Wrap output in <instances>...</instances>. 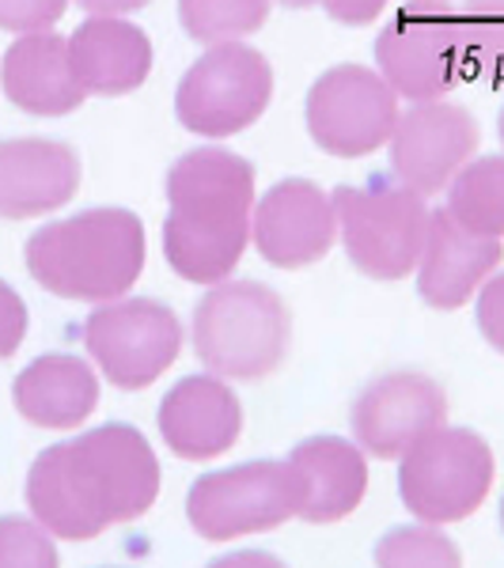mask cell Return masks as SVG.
Wrapping results in <instances>:
<instances>
[{
  "label": "cell",
  "mask_w": 504,
  "mask_h": 568,
  "mask_svg": "<svg viewBox=\"0 0 504 568\" xmlns=\"http://www.w3.org/2000/svg\"><path fill=\"white\" fill-rule=\"evenodd\" d=\"M447 213L466 232L504 235V155H474L447 186Z\"/></svg>",
  "instance_id": "obj_22"
},
{
  "label": "cell",
  "mask_w": 504,
  "mask_h": 568,
  "mask_svg": "<svg viewBox=\"0 0 504 568\" xmlns=\"http://www.w3.org/2000/svg\"><path fill=\"white\" fill-rule=\"evenodd\" d=\"M27 508L61 542H91L133 524L160 497V463L141 428L110 420L50 444L27 470Z\"/></svg>",
  "instance_id": "obj_1"
},
{
  "label": "cell",
  "mask_w": 504,
  "mask_h": 568,
  "mask_svg": "<svg viewBox=\"0 0 504 568\" xmlns=\"http://www.w3.org/2000/svg\"><path fill=\"white\" fill-rule=\"evenodd\" d=\"M84 349L110 387L144 390L179 361L182 323L160 300L122 296L88 315Z\"/></svg>",
  "instance_id": "obj_10"
},
{
  "label": "cell",
  "mask_w": 504,
  "mask_h": 568,
  "mask_svg": "<svg viewBox=\"0 0 504 568\" xmlns=\"http://www.w3.org/2000/svg\"><path fill=\"white\" fill-rule=\"evenodd\" d=\"M27 304L23 296L12 288L8 281H0V361L20 353L23 337H27Z\"/></svg>",
  "instance_id": "obj_29"
},
{
  "label": "cell",
  "mask_w": 504,
  "mask_h": 568,
  "mask_svg": "<svg viewBox=\"0 0 504 568\" xmlns=\"http://www.w3.org/2000/svg\"><path fill=\"white\" fill-rule=\"evenodd\" d=\"M0 568H61L53 535L31 516H0Z\"/></svg>",
  "instance_id": "obj_26"
},
{
  "label": "cell",
  "mask_w": 504,
  "mask_h": 568,
  "mask_svg": "<svg viewBox=\"0 0 504 568\" xmlns=\"http://www.w3.org/2000/svg\"><path fill=\"white\" fill-rule=\"evenodd\" d=\"M308 133L337 160L380 152L399 125V95L375 69L334 65L308 91Z\"/></svg>",
  "instance_id": "obj_11"
},
{
  "label": "cell",
  "mask_w": 504,
  "mask_h": 568,
  "mask_svg": "<svg viewBox=\"0 0 504 568\" xmlns=\"http://www.w3.org/2000/svg\"><path fill=\"white\" fill-rule=\"evenodd\" d=\"M77 4L91 16H125V12H141L152 0H77Z\"/></svg>",
  "instance_id": "obj_32"
},
{
  "label": "cell",
  "mask_w": 504,
  "mask_h": 568,
  "mask_svg": "<svg viewBox=\"0 0 504 568\" xmlns=\"http://www.w3.org/2000/svg\"><path fill=\"white\" fill-rule=\"evenodd\" d=\"M478 141L482 130L466 106L444 103V99L410 103L406 114H399V125L387 141L395 182L421 197L444 194L452 179L474 160Z\"/></svg>",
  "instance_id": "obj_13"
},
{
  "label": "cell",
  "mask_w": 504,
  "mask_h": 568,
  "mask_svg": "<svg viewBox=\"0 0 504 568\" xmlns=\"http://www.w3.org/2000/svg\"><path fill=\"white\" fill-rule=\"evenodd\" d=\"M80 190V155L65 141H0V216L31 220L58 213Z\"/></svg>",
  "instance_id": "obj_17"
},
{
  "label": "cell",
  "mask_w": 504,
  "mask_h": 568,
  "mask_svg": "<svg viewBox=\"0 0 504 568\" xmlns=\"http://www.w3.org/2000/svg\"><path fill=\"white\" fill-rule=\"evenodd\" d=\"M160 439L171 447V455L187 463H209L228 455L240 444L243 433V406L240 394L228 387V379L205 372L187 375L163 394L155 409Z\"/></svg>",
  "instance_id": "obj_15"
},
{
  "label": "cell",
  "mask_w": 504,
  "mask_h": 568,
  "mask_svg": "<svg viewBox=\"0 0 504 568\" xmlns=\"http://www.w3.org/2000/svg\"><path fill=\"white\" fill-rule=\"evenodd\" d=\"M278 4H285V8H311V4H319V0H278Z\"/></svg>",
  "instance_id": "obj_33"
},
{
  "label": "cell",
  "mask_w": 504,
  "mask_h": 568,
  "mask_svg": "<svg viewBox=\"0 0 504 568\" xmlns=\"http://www.w3.org/2000/svg\"><path fill=\"white\" fill-rule=\"evenodd\" d=\"M149 243L130 209H88L50 220L27 240V273L50 296L69 304H110L141 281Z\"/></svg>",
  "instance_id": "obj_3"
},
{
  "label": "cell",
  "mask_w": 504,
  "mask_h": 568,
  "mask_svg": "<svg viewBox=\"0 0 504 568\" xmlns=\"http://www.w3.org/2000/svg\"><path fill=\"white\" fill-rule=\"evenodd\" d=\"M194 356L220 379L254 383L285 364L292 315L262 281H220L198 300L190 318Z\"/></svg>",
  "instance_id": "obj_4"
},
{
  "label": "cell",
  "mask_w": 504,
  "mask_h": 568,
  "mask_svg": "<svg viewBox=\"0 0 504 568\" xmlns=\"http://www.w3.org/2000/svg\"><path fill=\"white\" fill-rule=\"evenodd\" d=\"M205 568H289L278 554H265V549H232V554L216 557Z\"/></svg>",
  "instance_id": "obj_31"
},
{
  "label": "cell",
  "mask_w": 504,
  "mask_h": 568,
  "mask_svg": "<svg viewBox=\"0 0 504 568\" xmlns=\"http://www.w3.org/2000/svg\"><path fill=\"white\" fill-rule=\"evenodd\" d=\"M493 474V452L478 433L440 425L399 459V497L417 524L452 527L482 508Z\"/></svg>",
  "instance_id": "obj_7"
},
{
  "label": "cell",
  "mask_w": 504,
  "mask_h": 568,
  "mask_svg": "<svg viewBox=\"0 0 504 568\" xmlns=\"http://www.w3.org/2000/svg\"><path fill=\"white\" fill-rule=\"evenodd\" d=\"M497 133H501V144H504V106H501V118H497Z\"/></svg>",
  "instance_id": "obj_34"
},
{
  "label": "cell",
  "mask_w": 504,
  "mask_h": 568,
  "mask_svg": "<svg viewBox=\"0 0 504 568\" xmlns=\"http://www.w3.org/2000/svg\"><path fill=\"white\" fill-rule=\"evenodd\" d=\"M375 65L399 99H444L460 80V12L452 0H402L375 34Z\"/></svg>",
  "instance_id": "obj_9"
},
{
  "label": "cell",
  "mask_w": 504,
  "mask_h": 568,
  "mask_svg": "<svg viewBox=\"0 0 504 568\" xmlns=\"http://www.w3.org/2000/svg\"><path fill=\"white\" fill-rule=\"evenodd\" d=\"M326 8L330 20L345 23V27H369L387 12L391 0H319Z\"/></svg>",
  "instance_id": "obj_30"
},
{
  "label": "cell",
  "mask_w": 504,
  "mask_h": 568,
  "mask_svg": "<svg viewBox=\"0 0 504 568\" xmlns=\"http://www.w3.org/2000/svg\"><path fill=\"white\" fill-rule=\"evenodd\" d=\"M251 243L278 270L323 262L337 243L334 201L311 179H281L254 201Z\"/></svg>",
  "instance_id": "obj_14"
},
{
  "label": "cell",
  "mask_w": 504,
  "mask_h": 568,
  "mask_svg": "<svg viewBox=\"0 0 504 568\" xmlns=\"http://www.w3.org/2000/svg\"><path fill=\"white\" fill-rule=\"evenodd\" d=\"M0 88L8 103L34 118H65L88 99L72 72L69 39L58 31H31L8 45L0 61Z\"/></svg>",
  "instance_id": "obj_18"
},
{
  "label": "cell",
  "mask_w": 504,
  "mask_h": 568,
  "mask_svg": "<svg viewBox=\"0 0 504 568\" xmlns=\"http://www.w3.org/2000/svg\"><path fill=\"white\" fill-rule=\"evenodd\" d=\"M353 444L372 459H402L417 439L447 425V394L425 372H383L356 394L350 409Z\"/></svg>",
  "instance_id": "obj_12"
},
{
  "label": "cell",
  "mask_w": 504,
  "mask_h": 568,
  "mask_svg": "<svg viewBox=\"0 0 504 568\" xmlns=\"http://www.w3.org/2000/svg\"><path fill=\"white\" fill-rule=\"evenodd\" d=\"M304 508V478L289 459H251L190 485L187 519L205 542H235L285 527Z\"/></svg>",
  "instance_id": "obj_6"
},
{
  "label": "cell",
  "mask_w": 504,
  "mask_h": 568,
  "mask_svg": "<svg viewBox=\"0 0 504 568\" xmlns=\"http://www.w3.org/2000/svg\"><path fill=\"white\" fill-rule=\"evenodd\" d=\"M337 240L364 277L406 281L417 270L429 240L433 209L402 182L372 179L369 186H337Z\"/></svg>",
  "instance_id": "obj_5"
},
{
  "label": "cell",
  "mask_w": 504,
  "mask_h": 568,
  "mask_svg": "<svg viewBox=\"0 0 504 568\" xmlns=\"http://www.w3.org/2000/svg\"><path fill=\"white\" fill-rule=\"evenodd\" d=\"M69 0H0V31H50L65 16Z\"/></svg>",
  "instance_id": "obj_27"
},
{
  "label": "cell",
  "mask_w": 504,
  "mask_h": 568,
  "mask_svg": "<svg viewBox=\"0 0 504 568\" xmlns=\"http://www.w3.org/2000/svg\"><path fill=\"white\" fill-rule=\"evenodd\" d=\"M273 99V69L246 42L209 45L175 91V118L194 136H235L251 130Z\"/></svg>",
  "instance_id": "obj_8"
},
{
  "label": "cell",
  "mask_w": 504,
  "mask_h": 568,
  "mask_svg": "<svg viewBox=\"0 0 504 568\" xmlns=\"http://www.w3.org/2000/svg\"><path fill=\"white\" fill-rule=\"evenodd\" d=\"M504 243L490 235L466 232L447 209H436L429 220V240L417 262V292L429 307L460 311L471 296L497 273Z\"/></svg>",
  "instance_id": "obj_16"
},
{
  "label": "cell",
  "mask_w": 504,
  "mask_h": 568,
  "mask_svg": "<svg viewBox=\"0 0 504 568\" xmlns=\"http://www.w3.org/2000/svg\"><path fill=\"white\" fill-rule=\"evenodd\" d=\"M460 77L504 88V0H471L460 12Z\"/></svg>",
  "instance_id": "obj_23"
},
{
  "label": "cell",
  "mask_w": 504,
  "mask_h": 568,
  "mask_svg": "<svg viewBox=\"0 0 504 568\" xmlns=\"http://www.w3.org/2000/svg\"><path fill=\"white\" fill-rule=\"evenodd\" d=\"M273 0H179V23L201 45L243 42L270 20Z\"/></svg>",
  "instance_id": "obj_24"
},
{
  "label": "cell",
  "mask_w": 504,
  "mask_h": 568,
  "mask_svg": "<svg viewBox=\"0 0 504 568\" xmlns=\"http://www.w3.org/2000/svg\"><path fill=\"white\" fill-rule=\"evenodd\" d=\"M12 402L27 425L69 433L95 414L99 375L72 353H46L16 375Z\"/></svg>",
  "instance_id": "obj_20"
},
{
  "label": "cell",
  "mask_w": 504,
  "mask_h": 568,
  "mask_svg": "<svg viewBox=\"0 0 504 568\" xmlns=\"http://www.w3.org/2000/svg\"><path fill=\"white\" fill-rule=\"evenodd\" d=\"M482 337L504 356V273H493L478 288V304H474Z\"/></svg>",
  "instance_id": "obj_28"
},
{
  "label": "cell",
  "mask_w": 504,
  "mask_h": 568,
  "mask_svg": "<svg viewBox=\"0 0 504 568\" xmlns=\"http://www.w3.org/2000/svg\"><path fill=\"white\" fill-rule=\"evenodd\" d=\"M375 568H463V554L444 527L402 524L391 527L372 549Z\"/></svg>",
  "instance_id": "obj_25"
},
{
  "label": "cell",
  "mask_w": 504,
  "mask_h": 568,
  "mask_svg": "<svg viewBox=\"0 0 504 568\" xmlns=\"http://www.w3.org/2000/svg\"><path fill=\"white\" fill-rule=\"evenodd\" d=\"M501 530H504V500H501Z\"/></svg>",
  "instance_id": "obj_35"
},
{
  "label": "cell",
  "mask_w": 504,
  "mask_h": 568,
  "mask_svg": "<svg viewBox=\"0 0 504 568\" xmlns=\"http://www.w3.org/2000/svg\"><path fill=\"white\" fill-rule=\"evenodd\" d=\"M289 463L304 478V508L300 519L323 527L342 524L361 508L369 493V455L342 436H308L289 452Z\"/></svg>",
  "instance_id": "obj_21"
},
{
  "label": "cell",
  "mask_w": 504,
  "mask_h": 568,
  "mask_svg": "<svg viewBox=\"0 0 504 568\" xmlns=\"http://www.w3.org/2000/svg\"><path fill=\"white\" fill-rule=\"evenodd\" d=\"M69 58L88 95H130L152 72V39L122 16H91L72 31Z\"/></svg>",
  "instance_id": "obj_19"
},
{
  "label": "cell",
  "mask_w": 504,
  "mask_h": 568,
  "mask_svg": "<svg viewBox=\"0 0 504 568\" xmlns=\"http://www.w3.org/2000/svg\"><path fill=\"white\" fill-rule=\"evenodd\" d=\"M254 168L228 149L182 152L168 171L163 258L182 281L220 284L235 273L251 246Z\"/></svg>",
  "instance_id": "obj_2"
}]
</instances>
